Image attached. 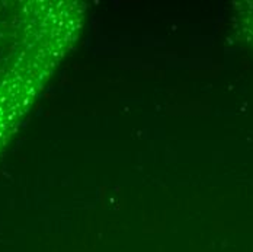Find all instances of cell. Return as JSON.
<instances>
[{
    "label": "cell",
    "mask_w": 253,
    "mask_h": 252,
    "mask_svg": "<svg viewBox=\"0 0 253 252\" xmlns=\"http://www.w3.org/2000/svg\"><path fill=\"white\" fill-rule=\"evenodd\" d=\"M248 15L243 19V31L249 38V43L253 44V3H246Z\"/></svg>",
    "instance_id": "obj_1"
}]
</instances>
